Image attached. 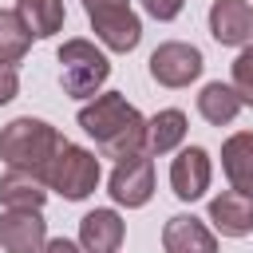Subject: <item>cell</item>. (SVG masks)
Wrapping results in <instances>:
<instances>
[{
    "label": "cell",
    "instance_id": "6da1fadb",
    "mask_svg": "<svg viewBox=\"0 0 253 253\" xmlns=\"http://www.w3.org/2000/svg\"><path fill=\"white\" fill-rule=\"evenodd\" d=\"M79 126L87 138H95V150L103 158L119 162L126 154L146 150V119L119 91H99L95 99H87L79 107Z\"/></svg>",
    "mask_w": 253,
    "mask_h": 253
},
{
    "label": "cell",
    "instance_id": "7a4b0ae2",
    "mask_svg": "<svg viewBox=\"0 0 253 253\" xmlns=\"http://www.w3.org/2000/svg\"><path fill=\"white\" fill-rule=\"evenodd\" d=\"M59 146H63V134L43 119L20 115L8 126H0V158H4V166L32 170V174L43 178Z\"/></svg>",
    "mask_w": 253,
    "mask_h": 253
},
{
    "label": "cell",
    "instance_id": "3957f363",
    "mask_svg": "<svg viewBox=\"0 0 253 253\" xmlns=\"http://www.w3.org/2000/svg\"><path fill=\"white\" fill-rule=\"evenodd\" d=\"M55 59H59V87L71 99H95L103 91V83L111 79L107 51L95 47L91 40H83V36L63 40L59 51H55Z\"/></svg>",
    "mask_w": 253,
    "mask_h": 253
},
{
    "label": "cell",
    "instance_id": "277c9868",
    "mask_svg": "<svg viewBox=\"0 0 253 253\" xmlns=\"http://www.w3.org/2000/svg\"><path fill=\"white\" fill-rule=\"evenodd\" d=\"M99 178H103V170H99L95 150H87V146H79V142H67V138H63V146L55 150V158H51V166H47V174H43L47 190L59 194L63 202H83V198H91V194L99 190Z\"/></svg>",
    "mask_w": 253,
    "mask_h": 253
},
{
    "label": "cell",
    "instance_id": "5b68a950",
    "mask_svg": "<svg viewBox=\"0 0 253 253\" xmlns=\"http://www.w3.org/2000/svg\"><path fill=\"white\" fill-rule=\"evenodd\" d=\"M202 67H206V55L186 40H166L150 51V79L158 87H170V91L190 87L202 75Z\"/></svg>",
    "mask_w": 253,
    "mask_h": 253
},
{
    "label": "cell",
    "instance_id": "8992f818",
    "mask_svg": "<svg viewBox=\"0 0 253 253\" xmlns=\"http://www.w3.org/2000/svg\"><path fill=\"white\" fill-rule=\"evenodd\" d=\"M107 194L115 206H126V210H142L154 198V162L146 158V150L115 162V170L107 178Z\"/></svg>",
    "mask_w": 253,
    "mask_h": 253
},
{
    "label": "cell",
    "instance_id": "52a82bcc",
    "mask_svg": "<svg viewBox=\"0 0 253 253\" xmlns=\"http://www.w3.org/2000/svg\"><path fill=\"white\" fill-rule=\"evenodd\" d=\"M83 12H87V20H91V28H95V36H99V43L107 51H123L126 55V51L138 47L142 20L134 16L130 4H91Z\"/></svg>",
    "mask_w": 253,
    "mask_h": 253
},
{
    "label": "cell",
    "instance_id": "ba28073f",
    "mask_svg": "<svg viewBox=\"0 0 253 253\" xmlns=\"http://www.w3.org/2000/svg\"><path fill=\"white\" fill-rule=\"evenodd\" d=\"M213 182V158L206 146H182L170 162V190L178 202H198L206 198Z\"/></svg>",
    "mask_w": 253,
    "mask_h": 253
},
{
    "label": "cell",
    "instance_id": "9c48e42d",
    "mask_svg": "<svg viewBox=\"0 0 253 253\" xmlns=\"http://www.w3.org/2000/svg\"><path fill=\"white\" fill-rule=\"evenodd\" d=\"M47 241L43 210H4L0 213V249L4 253H40Z\"/></svg>",
    "mask_w": 253,
    "mask_h": 253
},
{
    "label": "cell",
    "instance_id": "30bf717a",
    "mask_svg": "<svg viewBox=\"0 0 253 253\" xmlns=\"http://www.w3.org/2000/svg\"><path fill=\"white\" fill-rule=\"evenodd\" d=\"M210 36L221 47H245L253 40V8H249V0H213L210 4Z\"/></svg>",
    "mask_w": 253,
    "mask_h": 253
},
{
    "label": "cell",
    "instance_id": "8fae6325",
    "mask_svg": "<svg viewBox=\"0 0 253 253\" xmlns=\"http://www.w3.org/2000/svg\"><path fill=\"white\" fill-rule=\"evenodd\" d=\"M210 221L221 237H249L253 233V194L241 190H221L210 198Z\"/></svg>",
    "mask_w": 253,
    "mask_h": 253
},
{
    "label": "cell",
    "instance_id": "7c38bea8",
    "mask_svg": "<svg viewBox=\"0 0 253 253\" xmlns=\"http://www.w3.org/2000/svg\"><path fill=\"white\" fill-rule=\"evenodd\" d=\"M162 249L166 253H217V233L194 213H174L162 225Z\"/></svg>",
    "mask_w": 253,
    "mask_h": 253
},
{
    "label": "cell",
    "instance_id": "4fadbf2b",
    "mask_svg": "<svg viewBox=\"0 0 253 253\" xmlns=\"http://www.w3.org/2000/svg\"><path fill=\"white\" fill-rule=\"evenodd\" d=\"M126 237V221L119 217V210H91L79 217V249L83 253H119Z\"/></svg>",
    "mask_w": 253,
    "mask_h": 253
},
{
    "label": "cell",
    "instance_id": "5bb4252c",
    "mask_svg": "<svg viewBox=\"0 0 253 253\" xmlns=\"http://www.w3.org/2000/svg\"><path fill=\"white\" fill-rule=\"evenodd\" d=\"M47 194H51L47 182H43L40 174H32V170L8 166V170L0 174V206H4V210H43Z\"/></svg>",
    "mask_w": 253,
    "mask_h": 253
},
{
    "label": "cell",
    "instance_id": "9a60e30c",
    "mask_svg": "<svg viewBox=\"0 0 253 253\" xmlns=\"http://www.w3.org/2000/svg\"><path fill=\"white\" fill-rule=\"evenodd\" d=\"M221 170L233 190L253 194V130H237L221 142Z\"/></svg>",
    "mask_w": 253,
    "mask_h": 253
},
{
    "label": "cell",
    "instance_id": "2e32d148",
    "mask_svg": "<svg viewBox=\"0 0 253 253\" xmlns=\"http://www.w3.org/2000/svg\"><path fill=\"white\" fill-rule=\"evenodd\" d=\"M186 142V111L162 107L146 119V154H170Z\"/></svg>",
    "mask_w": 253,
    "mask_h": 253
},
{
    "label": "cell",
    "instance_id": "e0dca14e",
    "mask_svg": "<svg viewBox=\"0 0 253 253\" xmlns=\"http://www.w3.org/2000/svg\"><path fill=\"white\" fill-rule=\"evenodd\" d=\"M241 95L229 87V83H221V79H213V83H206L202 91H198V115L210 123V126H229L237 115H241Z\"/></svg>",
    "mask_w": 253,
    "mask_h": 253
},
{
    "label": "cell",
    "instance_id": "ac0fdd59",
    "mask_svg": "<svg viewBox=\"0 0 253 253\" xmlns=\"http://www.w3.org/2000/svg\"><path fill=\"white\" fill-rule=\"evenodd\" d=\"M16 12L32 32V40H51L55 32H63V20H67L63 0H16Z\"/></svg>",
    "mask_w": 253,
    "mask_h": 253
},
{
    "label": "cell",
    "instance_id": "d6986e66",
    "mask_svg": "<svg viewBox=\"0 0 253 253\" xmlns=\"http://www.w3.org/2000/svg\"><path fill=\"white\" fill-rule=\"evenodd\" d=\"M32 47V32L24 28L16 8H0V63H20Z\"/></svg>",
    "mask_w": 253,
    "mask_h": 253
},
{
    "label": "cell",
    "instance_id": "ffe728a7",
    "mask_svg": "<svg viewBox=\"0 0 253 253\" xmlns=\"http://www.w3.org/2000/svg\"><path fill=\"white\" fill-rule=\"evenodd\" d=\"M245 107H253V43L241 47V55L233 59V83H229Z\"/></svg>",
    "mask_w": 253,
    "mask_h": 253
},
{
    "label": "cell",
    "instance_id": "44dd1931",
    "mask_svg": "<svg viewBox=\"0 0 253 253\" xmlns=\"http://www.w3.org/2000/svg\"><path fill=\"white\" fill-rule=\"evenodd\" d=\"M142 8H146V16H150V20L170 24V20H178V16H182L186 0H142Z\"/></svg>",
    "mask_w": 253,
    "mask_h": 253
},
{
    "label": "cell",
    "instance_id": "7402d4cb",
    "mask_svg": "<svg viewBox=\"0 0 253 253\" xmlns=\"http://www.w3.org/2000/svg\"><path fill=\"white\" fill-rule=\"evenodd\" d=\"M16 95H20V75H16L12 63H0V107L12 103Z\"/></svg>",
    "mask_w": 253,
    "mask_h": 253
},
{
    "label": "cell",
    "instance_id": "603a6c76",
    "mask_svg": "<svg viewBox=\"0 0 253 253\" xmlns=\"http://www.w3.org/2000/svg\"><path fill=\"white\" fill-rule=\"evenodd\" d=\"M40 253H83V249H79V241H67V237H47Z\"/></svg>",
    "mask_w": 253,
    "mask_h": 253
}]
</instances>
